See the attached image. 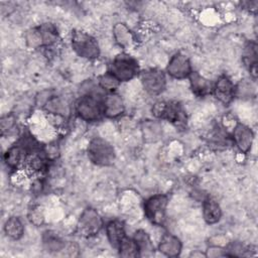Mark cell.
I'll return each mask as SVG.
<instances>
[{
	"mask_svg": "<svg viewBox=\"0 0 258 258\" xmlns=\"http://www.w3.org/2000/svg\"><path fill=\"white\" fill-rule=\"evenodd\" d=\"M3 231L7 238L13 241H18L24 235V225L20 218L12 216L8 218L4 223Z\"/></svg>",
	"mask_w": 258,
	"mask_h": 258,
	"instance_id": "ffe728a7",
	"label": "cell"
},
{
	"mask_svg": "<svg viewBox=\"0 0 258 258\" xmlns=\"http://www.w3.org/2000/svg\"><path fill=\"white\" fill-rule=\"evenodd\" d=\"M104 116L110 119H115L123 115L125 112V104L123 98L116 92L107 93L103 100Z\"/></svg>",
	"mask_w": 258,
	"mask_h": 258,
	"instance_id": "8fae6325",
	"label": "cell"
},
{
	"mask_svg": "<svg viewBox=\"0 0 258 258\" xmlns=\"http://www.w3.org/2000/svg\"><path fill=\"white\" fill-rule=\"evenodd\" d=\"M42 245L45 251L49 253H58L66 250L68 244L57 234L47 231L42 236Z\"/></svg>",
	"mask_w": 258,
	"mask_h": 258,
	"instance_id": "44dd1931",
	"label": "cell"
},
{
	"mask_svg": "<svg viewBox=\"0 0 258 258\" xmlns=\"http://www.w3.org/2000/svg\"><path fill=\"white\" fill-rule=\"evenodd\" d=\"M113 37L115 42L122 48H129L134 43V35L129 27L123 22H117L113 26Z\"/></svg>",
	"mask_w": 258,
	"mask_h": 258,
	"instance_id": "d6986e66",
	"label": "cell"
},
{
	"mask_svg": "<svg viewBox=\"0 0 258 258\" xmlns=\"http://www.w3.org/2000/svg\"><path fill=\"white\" fill-rule=\"evenodd\" d=\"M212 94L222 104L229 105L235 98V85L228 76L222 75L213 85Z\"/></svg>",
	"mask_w": 258,
	"mask_h": 258,
	"instance_id": "9c48e42d",
	"label": "cell"
},
{
	"mask_svg": "<svg viewBox=\"0 0 258 258\" xmlns=\"http://www.w3.org/2000/svg\"><path fill=\"white\" fill-rule=\"evenodd\" d=\"M142 89L150 96H158L166 89L165 74L158 69H148L139 74Z\"/></svg>",
	"mask_w": 258,
	"mask_h": 258,
	"instance_id": "8992f818",
	"label": "cell"
},
{
	"mask_svg": "<svg viewBox=\"0 0 258 258\" xmlns=\"http://www.w3.org/2000/svg\"><path fill=\"white\" fill-rule=\"evenodd\" d=\"M221 256H226L225 248H222L221 246H218V245H213L207 249L206 257H221Z\"/></svg>",
	"mask_w": 258,
	"mask_h": 258,
	"instance_id": "f546056e",
	"label": "cell"
},
{
	"mask_svg": "<svg viewBox=\"0 0 258 258\" xmlns=\"http://www.w3.org/2000/svg\"><path fill=\"white\" fill-rule=\"evenodd\" d=\"M71 45L73 50L82 58L93 60L100 55V46L98 41L90 33L76 29L72 33Z\"/></svg>",
	"mask_w": 258,
	"mask_h": 258,
	"instance_id": "277c9868",
	"label": "cell"
},
{
	"mask_svg": "<svg viewBox=\"0 0 258 258\" xmlns=\"http://www.w3.org/2000/svg\"><path fill=\"white\" fill-rule=\"evenodd\" d=\"M158 250L167 257H177L181 253L182 243L177 236L171 233H164L158 243Z\"/></svg>",
	"mask_w": 258,
	"mask_h": 258,
	"instance_id": "4fadbf2b",
	"label": "cell"
},
{
	"mask_svg": "<svg viewBox=\"0 0 258 258\" xmlns=\"http://www.w3.org/2000/svg\"><path fill=\"white\" fill-rule=\"evenodd\" d=\"M27 154L28 153L25 148L17 141L4 153V162L10 169H17L22 163H24Z\"/></svg>",
	"mask_w": 258,
	"mask_h": 258,
	"instance_id": "9a60e30c",
	"label": "cell"
},
{
	"mask_svg": "<svg viewBox=\"0 0 258 258\" xmlns=\"http://www.w3.org/2000/svg\"><path fill=\"white\" fill-rule=\"evenodd\" d=\"M89 159L98 166H110L116 159L113 145L102 137H94L87 148Z\"/></svg>",
	"mask_w": 258,
	"mask_h": 258,
	"instance_id": "3957f363",
	"label": "cell"
},
{
	"mask_svg": "<svg viewBox=\"0 0 258 258\" xmlns=\"http://www.w3.org/2000/svg\"><path fill=\"white\" fill-rule=\"evenodd\" d=\"M103 100L100 94L89 91L82 95L75 105L76 114L80 119L86 122H96L104 116Z\"/></svg>",
	"mask_w": 258,
	"mask_h": 258,
	"instance_id": "6da1fadb",
	"label": "cell"
},
{
	"mask_svg": "<svg viewBox=\"0 0 258 258\" xmlns=\"http://www.w3.org/2000/svg\"><path fill=\"white\" fill-rule=\"evenodd\" d=\"M189 80V86L191 89V92L200 98L207 97L208 95L212 94L213 91V84L211 81L198 72H194L188 77Z\"/></svg>",
	"mask_w": 258,
	"mask_h": 258,
	"instance_id": "e0dca14e",
	"label": "cell"
},
{
	"mask_svg": "<svg viewBox=\"0 0 258 258\" xmlns=\"http://www.w3.org/2000/svg\"><path fill=\"white\" fill-rule=\"evenodd\" d=\"M108 72L120 83L129 82L140 74L137 59L125 52L119 53L113 58Z\"/></svg>",
	"mask_w": 258,
	"mask_h": 258,
	"instance_id": "7a4b0ae2",
	"label": "cell"
},
{
	"mask_svg": "<svg viewBox=\"0 0 258 258\" xmlns=\"http://www.w3.org/2000/svg\"><path fill=\"white\" fill-rule=\"evenodd\" d=\"M161 119H165L171 124L181 127L186 123V114L178 102L170 101L165 102Z\"/></svg>",
	"mask_w": 258,
	"mask_h": 258,
	"instance_id": "7c38bea8",
	"label": "cell"
},
{
	"mask_svg": "<svg viewBox=\"0 0 258 258\" xmlns=\"http://www.w3.org/2000/svg\"><path fill=\"white\" fill-rule=\"evenodd\" d=\"M105 231H106V236L110 245L114 249H118L121 241L126 236L124 223L117 219L111 220L106 224Z\"/></svg>",
	"mask_w": 258,
	"mask_h": 258,
	"instance_id": "2e32d148",
	"label": "cell"
},
{
	"mask_svg": "<svg viewBox=\"0 0 258 258\" xmlns=\"http://www.w3.org/2000/svg\"><path fill=\"white\" fill-rule=\"evenodd\" d=\"M117 250L121 257H140L139 250L134 239L127 236H125L121 241Z\"/></svg>",
	"mask_w": 258,
	"mask_h": 258,
	"instance_id": "d4e9b609",
	"label": "cell"
},
{
	"mask_svg": "<svg viewBox=\"0 0 258 258\" xmlns=\"http://www.w3.org/2000/svg\"><path fill=\"white\" fill-rule=\"evenodd\" d=\"M166 73L169 77L175 80L188 79L192 73L189 58L181 52L174 53L166 66Z\"/></svg>",
	"mask_w": 258,
	"mask_h": 258,
	"instance_id": "ba28073f",
	"label": "cell"
},
{
	"mask_svg": "<svg viewBox=\"0 0 258 258\" xmlns=\"http://www.w3.org/2000/svg\"><path fill=\"white\" fill-rule=\"evenodd\" d=\"M232 136L235 145L241 153L245 154L251 150L254 140V133L249 126L243 123H237L233 129Z\"/></svg>",
	"mask_w": 258,
	"mask_h": 258,
	"instance_id": "30bf717a",
	"label": "cell"
},
{
	"mask_svg": "<svg viewBox=\"0 0 258 258\" xmlns=\"http://www.w3.org/2000/svg\"><path fill=\"white\" fill-rule=\"evenodd\" d=\"M28 220L35 226H40L44 223V211L40 206H34L29 210Z\"/></svg>",
	"mask_w": 258,
	"mask_h": 258,
	"instance_id": "f1b7e54d",
	"label": "cell"
},
{
	"mask_svg": "<svg viewBox=\"0 0 258 258\" xmlns=\"http://www.w3.org/2000/svg\"><path fill=\"white\" fill-rule=\"evenodd\" d=\"M203 219L209 225L218 223L222 218V209L219 203L212 197H207L202 206Z\"/></svg>",
	"mask_w": 258,
	"mask_h": 258,
	"instance_id": "ac0fdd59",
	"label": "cell"
},
{
	"mask_svg": "<svg viewBox=\"0 0 258 258\" xmlns=\"http://www.w3.org/2000/svg\"><path fill=\"white\" fill-rule=\"evenodd\" d=\"M24 40L27 47L32 49L45 46L43 34L39 25L35 27H31L28 30H26V32L24 33Z\"/></svg>",
	"mask_w": 258,
	"mask_h": 258,
	"instance_id": "cb8c5ba5",
	"label": "cell"
},
{
	"mask_svg": "<svg viewBox=\"0 0 258 258\" xmlns=\"http://www.w3.org/2000/svg\"><path fill=\"white\" fill-rule=\"evenodd\" d=\"M167 206L168 197L166 195H153L144 202V215L151 224L155 226H163L166 220Z\"/></svg>",
	"mask_w": 258,
	"mask_h": 258,
	"instance_id": "5b68a950",
	"label": "cell"
},
{
	"mask_svg": "<svg viewBox=\"0 0 258 258\" xmlns=\"http://www.w3.org/2000/svg\"><path fill=\"white\" fill-rule=\"evenodd\" d=\"M104 222L100 214L93 208L83 211L78 221V232L84 237H93L103 228Z\"/></svg>",
	"mask_w": 258,
	"mask_h": 258,
	"instance_id": "52a82bcc",
	"label": "cell"
},
{
	"mask_svg": "<svg viewBox=\"0 0 258 258\" xmlns=\"http://www.w3.org/2000/svg\"><path fill=\"white\" fill-rule=\"evenodd\" d=\"M42 109L49 115L58 118H66L70 116L71 106L69 103L61 97L52 95L46 103L43 105Z\"/></svg>",
	"mask_w": 258,
	"mask_h": 258,
	"instance_id": "5bb4252c",
	"label": "cell"
},
{
	"mask_svg": "<svg viewBox=\"0 0 258 258\" xmlns=\"http://www.w3.org/2000/svg\"><path fill=\"white\" fill-rule=\"evenodd\" d=\"M255 93V87L248 80H243L237 87L235 86V97L240 96L241 98L251 97Z\"/></svg>",
	"mask_w": 258,
	"mask_h": 258,
	"instance_id": "83f0119b",
	"label": "cell"
},
{
	"mask_svg": "<svg viewBox=\"0 0 258 258\" xmlns=\"http://www.w3.org/2000/svg\"><path fill=\"white\" fill-rule=\"evenodd\" d=\"M120 82L109 72L101 75L98 79V86L105 93H113L120 86Z\"/></svg>",
	"mask_w": 258,
	"mask_h": 258,
	"instance_id": "484cf974",
	"label": "cell"
},
{
	"mask_svg": "<svg viewBox=\"0 0 258 258\" xmlns=\"http://www.w3.org/2000/svg\"><path fill=\"white\" fill-rule=\"evenodd\" d=\"M138 247L140 256H149L153 254L154 245L147 232L142 229L137 230L132 237Z\"/></svg>",
	"mask_w": 258,
	"mask_h": 258,
	"instance_id": "603a6c76",
	"label": "cell"
},
{
	"mask_svg": "<svg viewBox=\"0 0 258 258\" xmlns=\"http://www.w3.org/2000/svg\"><path fill=\"white\" fill-rule=\"evenodd\" d=\"M15 127H17L16 118L13 114H7L2 116L0 121V128L2 135H10L14 132Z\"/></svg>",
	"mask_w": 258,
	"mask_h": 258,
	"instance_id": "4316f807",
	"label": "cell"
},
{
	"mask_svg": "<svg viewBox=\"0 0 258 258\" xmlns=\"http://www.w3.org/2000/svg\"><path fill=\"white\" fill-rule=\"evenodd\" d=\"M141 134L142 138L147 143L156 142L161 138L162 127L157 121H144L141 124Z\"/></svg>",
	"mask_w": 258,
	"mask_h": 258,
	"instance_id": "7402d4cb",
	"label": "cell"
}]
</instances>
